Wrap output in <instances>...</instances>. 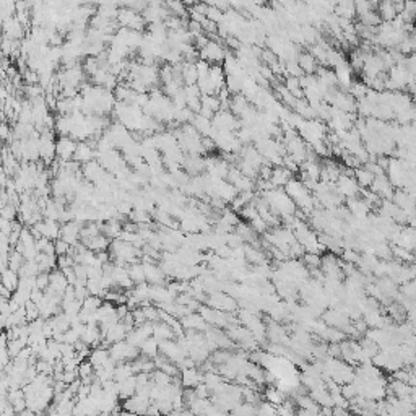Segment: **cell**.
Masks as SVG:
<instances>
[{
	"label": "cell",
	"mask_w": 416,
	"mask_h": 416,
	"mask_svg": "<svg viewBox=\"0 0 416 416\" xmlns=\"http://www.w3.org/2000/svg\"><path fill=\"white\" fill-rule=\"evenodd\" d=\"M109 354L117 363H128V361H135L138 356H140V348H137V346L128 343L127 340H124L119 341V343L111 345Z\"/></svg>",
	"instance_id": "cell-1"
},
{
	"label": "cell",
	"mask_w": 416,
	"mask_h": 416,
	"mask_svg": "<svg viewBox=\"0 0 416 416\" xmlns=\"http://www.w3.org/2000/svg\"><path fill=\"white\" fill-rule=\"evenodd\" d=\"M198 52H200V61H205L210 65H218V64L224 62L226 57H228L224 52V48L215 39L208 41V44L202 50H198Z\"/></svg>",
	"instance_id": "cell-2"
},
{
	"label": "cell",
	"mask_w": 416,
	"mask_h": 416,
	"mask_svg": "<svg viewBox=\"0 0 416 416\" xmlns=\"http://www.w3.org/2000/svg\"><path fill=\"white\" fill-rule=\"evenodd\" d=\"M117 23L121 25L122 28H127V30H133V31H140L143 30V26H145V20H143V16L140 15V13L133 12L130 10V8L124 7L119 10V15H117Z\"/></svg>",
	"instance_id": "cell-3"
},
{
	"label": "cell",
	"mask_w": 416,
	"mask_h": 416,
	"mask_svg": "<svg viewBox=\"0 0 416 416\" xmlns=\"http://www.w3.org/2000/svg\"><path fill=\"white\" fill-rule=\"evenodd\" d=\"M151 405V400L148 397H142V395H133L130 399L124 400L122 401V410L126 411H130V413L137 415V416H146L148 413V408Z\"/></svg>",
	"instance_id": "cell-4"
},
{
	"label": "cell",
	"mask_w": 416,
	"mask_h": 416,
	"mask_svg": "<svg viewBox=\"0 0 416 416\" xmlns=\"http://www.w3.org/2000/svg\"><path fill=\"white\" fill-rule=\"evenodd\" d=\"M151 336H153V323L145 322V323H142V325H137L135 329L127 335V341L130 345L137 346V348H140V346L145 343L148 338H151Z\"/></svg>",
	"instance_id": "cell-5"
},
{
	"label": "cell",
	"mask_w": 416,
	"mask_h": 416,
	"mask_svg": "<svg viewBox=\"0 0 416 416\" xmlns=\"http://www.w3.org/2000/svg\"><path fill=\"white\" fill-rule=\"evenodd\" d=\"M78 143L77 140H73L72 137H61L55 143V151H57V156L61 161H72L73 156H75Z\"/></svg>",
	"instance_id": "cell-6"
},
{
	"label": "cell",
	"mask_w": 416,
	"mask_h": 416,
	"mask_svg": "<svg viewBox=\"0 0 416 416\" xmlns=\"http://www.w3.org/2000/svg\"><path fill=\"white\" fill-rule=\"evenodd\" d=\"M81 228H83V223L81 221H77V220L70 221V223L62 224L61 239H64L67 244H70L72 247L77 246L78 239H81Z\"/></svg>",
	"instance_id": "cell-7"
},
{
	"label": "cell",
	"mask_w": 416,
	"mask_h": 416,
	"mask_svg": "<svg viewBox=\"0 0 416 416\" xmlns=\"http://www.w3.org/2000/svg\"><path fill=\"white\" fill-rule=\"evenodd\" d=\"M143 267H145V280L148 285H151V286L164 285L166 273L161 270L160 265H155L153 262H143Z\"/></svg>",
	"instance_id": "cell-8"
},
{
	"label": "cell",
	"mask_w": 416,
	"mask_h": 416,
	"mask_svg": "<svg viewBox=\"0 0 416 416\" xmlns=\"http://www.w3.org/2000/svg\"><path fill=\"white\" fill-rule=\"evenodd\" d=\"M181 325L184 330H195V332H207L208 330V323L205 322V319H203L200 314H189V316L182 317L181 319Z\"/></svg>",
	"instance_id": "cell-9"
},
{
	"label": "cell",
	"mask_w": 416,
	"mask_h": 416,
	"mask_svg": "<svg viewBox=\"0 0 416 416\" xmlns=\"http://www.w3.org/2000/svg\"><path fill=\"white\" fill-rule=\"evenodd\" d=\"M49 276H50L49 288L52 289L55 294H59V296H62V298H64V294H65L67 288L70 286V283H68V280H67V276L64 275L62 270H54L52 273H49Z\"/></svg>",
	"instance_id": "cell-10"
},
{
	"label": "cell",
	"mask_w": 416,
	"mask_h": 416,
	"mask_svg": "<svg viewBox=\"0 0 416 416\" xmlns=\"http://www.w3.org/2000/svg\"><path fill=\"white\" fill-rule=\"evenodd\" d=\"M95 155H98L95 151V148L91 146V143H86V142H80L77 146V151H75V156H73V161H77L78 164L83 163H91L95 158Z\"/></svg>",
	"instance_id": "cell-11"
},
{
	"label": "cell",
	"mask_w": 416,
	"mask_h": 416,
	"mask_svg": "<svg viewBox=\"0 0 416 416\" xmlns=\"http://www.w3.org/2000/svg\"><path fill=\"white\" fill-rule=\"evenodd\" d=\"M203 382V372L198 371V369L192 368V369H186L182 371V377H181V384L184 389H195L198 384Z\"/></svg>",
	"instance_id": "cell-12"
},
{
	"label": "cell",
	"mask_w": 416,
	"mask_h": 416,
	"mask_svg": "<svg viewBox=\"0 0 416 416\" xmlns=\"http://www.w3.org/2000/svg\"><path fill=\"white\" fill-rule=\"evenodd\" d=\"M83 246H86L90 251H93L95 254H99V252H106L108 249L111 247V239L106 238L104 234L101 236H96V238H91V239H86V241H81Z\"/></svg>",
	"instance_id": "cell-13"
},
{
	"label": "cell",
	"mask_w": 416,
	"mask_h": 416,
	"mask_svg": "<svg viewBox=\"0 0 416 416\" xmlns=\"http://www.w3.org/2000/svg\"><path fill=\"white\" fill-rule=\"evenodd\" d=\"M109 358H111L109 348H104V346H98V348H93V350H91L90 356H88V361L93 364L95 369H98V368H103Z\"/></svg>",
	"instance_id": "cell-14"
},
{
	"label": "cell",
	"mask_w": 416,
	"mask_h": 416,
	"mask_svg": "<svg viewBox=\"0 0 416 416\" xmlns=\"http://www.w3.org/2000/svg\"><path fill=\"white\" fill-rule=\"evenodd\" d=\"M119 384V399L122 400H127L130 399V397H133L137 394V374L132 377L126 379V381L122 382H117Z\"/></svg>",
	"instance_id": "cell-15"
},
{
	"label": "cell",
	"mask_w": 416,
	"mask_h": 416,
	"mask_svg": "<svg viewBox=\"0 0 416 416\" xmlns=\"http://www.w3.org/2000/svg\"><path fill=\"white\" fill-rule=\"evenodd\" d=\"M153 336L160 341H168L174 338V330L173 327L168 325L166 322H155L153 323Z\"/></svg>",
	"instance_id": "cell-16"
},
{
	"label": "cell",
	"mask_w": 416,
	"mask_h": 416,
	"mask_svg": "<svg viewBox=\"0 0 416 416\" xmlns=\"http://www.w3.org/2000/svg\"><path fill=\"white\" fill-rule=\"evenodd\" d=\"M57 256H48V254H38V257L34 258L39 265L41 273H52L57 269Z\"/></svg>",
	"instance_id": "cell-17"
},
{
	"label": "cell",
	"mask_w": 416,
	"mask_h": 416,
	"mask_svg": "<svg viewBox=\"0 0 416 416\" xmlns=\"http://www.w3.org/2000/svg\"><path fill=\"white\" fill-rule=\"evenodd\" d=\"M124 233V226L119 223L117 220H109L103 223V234L106 236L111 241H115V239H121V236Z\"/></svg>",
	"instance_id": "cell-18"
},
{
	"label": "cell",
	"mask_w": 416,
	"mask_h": 416,
	"mask_svg": "<svg viewBox=\"0 0 416 416\" xmlns=\"http://www.w3.org/2000/svg\"><path fill=\"white\" fill-rule=\"evenodd\" d=\"M20 275H18V272L12 270V269H5L2 273V285L5 286V288H8L12 291V293H15V291L18 289V286H20Z\"/></svg>",
	"instance_id": "cell-19"
},
{
	"label": "cell",
	"mask_w": 416,
	"mask_h": 416,
	"mask_svg": "<svg viewBox=\"0 0 416 416\" xmlns=\"http://www.w3.org/2000/svg\"><path fill=\"white\" fill-rule=\"evenodd\" d=\"M140 354L145 356V358H150V359H155L156 356L160 354V341L155 338V336H151V338H148L145 343H143L140 346Z\"/></svg>",
	"instance_id": "cell-20"
},
{
	"label": "cell",
	"mask_w": 416,
	"mask_h": 416,
	"mask_svg": "<svg viewBox=\"0 0 416 416\" xmlns=\"http://www.w3.org/2000/svg\"><path fill=\"white\" fill-rule=\"evenodd\" d=\"M263 397H265V401L269 403L275 405V406H280L281 403H285V394L281 392L280 389H276L273 385H269L265 390H263Z\"/></svg>",
	"instance_id": "cell-21"
},
{
	"label": "cell",
	"mask_w": 416,
	"mask_h": 416,
	"mask_svg": "<svg viewBox=\"0 0 416 416\" xmlns=\"http://www.w3.org/2000/svg\"><path fill=\"white\" fill-rule=\"evenodd\" d=\"M128 275H130V278H132V281L135 285L146 283V280H145V267H143V262H137V263L128 265Z\"/></svg>",
	"instance_id": "cell-22"
},
{
	"label": "cell",
	"mask_w": 416,
	"mask_h": 416,
	"mask_svg": "<svg viewBox=\"0 0 416 416\" xmlns=\"http://www.w3.org/2000/svg\"><path fill=\"white\" fill-rule=\"evenodd\" d=\"M231 416H257V405L242 401L231 411Z\"/></svg>",
	"instance_id": "cell-23"
},
{
	"label": "cell",
	"mask_w": 416,
	"mask_h": 416,
	"mask_svg": "<svg viewBox=\"0 0 416 416\" xmlns=\"http://www.w3.org/2000/svg\"><path fill=\"white\" fill-rule=\"evenodd\" d=\"M25 262H26V258L23 257V254L18 252L16 249H13L12 254H10V257H8V269H12L15 272H20L21 267L25 265Z\"/></svg>",
	"instance_id": "cell-24"
},
{
	"label": "cell",
	"mask_w": 416,
	"mask_h": 416,
	"mask_svg": "<svg viewBox=\"0 0 416 416\" xmlns=\"http://www.w3.org/2000/svg\"><path fill=\"white\" fill-rule=\"evenodd\" d=\"M103 299L101 298H98V296H88V298L85 299V301H83V311H88V312H91V314H95V312H98V309L103 306Z\"/></svg>",
	"instance_id": "cell-25"
},
{
	"label": "cell",
	"mask_w": 416,
	"mask_h": 416,
	"mask_svg": "<svg viewBox=\"0 0 416 416\" xmlns=\"http://www.w3.org/2000/svg\"><path fill=\"white\" fill-rule=\"evenodd\" d=\"M257 416H278V406L269 401H260L257 405Z\"/></svg>",
	"instance_id": "cell-26"
},
{
	"label": "cell",
	"mask_w": 416,
	"mask_h": 416,
	"mask_svg": "<svg viewBox=\"0 0 416 416\" xmlns=\"http://www.w3.org/2000/svg\"><path fill=\"white\" fill-rule=\"evenodd\" d=\"M128 218H130V220L133 221V223L138 224V226L150 224V221H151L150 213H148V211H143V210H133L132 213H130V216H128Z\"/></svg>",
	"instance_id": "cell-27"
},
{
	"label": "cell",
	"mask_w": 416,
	"mask_h": 416,
	"mask_svg": "<svg viewBox=\"0 0 416 416\" xmlns=\"http://www.w3.org/2000/svg\"><path fill=\"white\" fill-rule=\"evenodd\" d=\"M299 65H301L303 70L314 72L316 70V59H314L312 54H303L299 55Z\"/></svg>",
	"instance_id": "cell-28"
},
{
	"label": "cell",
	"mask_w": 416,
	"mask_h": 416,
	"mask_svg": "<svg viewBox=\"0 0 416 416\" xmlns=\"http://www.w3.org/2000/svg\"><path fill=\"white\" fill-rule=\"evenodd\" d=\"M26 309V317H28V322H33V320H38L41 317V311H39V306L34 304L33 301H30L25 306Z\"/></svg>",
	"instance_id": "cell-29"
},
{
	"label": "cell",
	"mask_w": 416,
	"mask_h": 416,
	"mask_svg": "<svg viewBox=\"0 0 416 416\" xmlns=\"http://www.w3.org/2000/svg\"><path fill=\"white\" fill-rule=\"evenodd\" d=\"M54 244H55V256H57V257L70 256L72 246H70V244H67L64 239H57V241H54Z\"/></svg>",
	"instance_id": "cell-30"
},
{
	"label": "cell",
	"mask_w": 416,
	"mask_h": 416,
	"mask_svg": "<svg viewBox=\"0 0 416 416\" xmlns=\"http://www.w3.org/2000/svg\"><path fill=\"white\" fill-rule=\"evenodd\" d=\"M18 213V208L12 203H7V205L2 207V218L8 220V221H15V216Z\"/></svg>",
	"instance_id": "cell-31"
},
{
	"label": "cell",
	"mask_w": 416,
	"mask_h": 416,
	"mask_svg": "<svg viewBox=\"0 0 416 416\" xmlns=\"http://www.w3.org/2000/svg\"><path fill=\"white\" fill-rule=\"evenodd\" d=\"M372 174L369 173V171H363V169H359L358 171V182L359 184H363V186H369V184L372 182Z\"/></svg>",
	"instance_id": "cell-32"
},
{
	"label": "cell",
	"mask_w": 416,
	"mask_h": 416,
	"mask_svg": "<svg viewBox=\"0 0 416 416\" xmlns=\"http://www.w3.org/2000/svg\"><path fill=\"white\" fill-rule=\"evenodd\" d=\"M16 416H38V413H34V411H31V410H25V411H21V413H18Z\"/></svg>",
	"instance_id": "cell-33"
},
{
	"label": "cell",
	"mask_w": 416,
	"mask_h": 416,
	"mask_svg": "<svg viewBox=\"0 0 416 416\" xmlns=\"http://www.w3.org/2000/svg\"><path fill=\"white\" fill-rule=\"evenodd\" d=\"M146 416H163L161 413H155V415H146Z\"/></svg>",
	"instance_id": "cell-34"
}]
</instances>
